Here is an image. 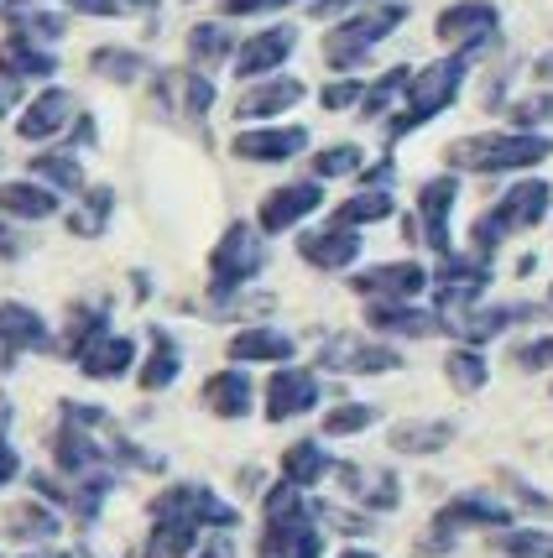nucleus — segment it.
Returning a JSON list of instances; mask_svg holds the SVG:
<instances>
[{
  "mask_svg": "<svg viewBox=\"0 0 553 558\" xmlns=\"http://www.w3.org/2000/svg\"><path fill=\"white\" fill-rule=\"evenodd\" d=\"M73 361L95 381H121L125 371L136 365V344L125 340V335H116V329H99L84 344H73Z\"/></svg>",
  "mask_w": 553,
  "mask_h": 558,
  "instance_id": "obj_13",
  "label": "nucleus"
},
{
  "mask_svg": "<svg viewBox=\"0 0 553 558\" xmlns=\"http://www.w3.org/2000/svg\"><path fill=\"white\" fill-rule=\"evenodd\" d=\"M0 215L11 219H52L58 215V194L48 183L26 178V183H0Z\"/></svg>",
  "mask_w": 553,
  "mask_h": 558,
  "instance_id": "obj_28",
  "label": "nucleus"
},
{
  "mask_svg": "<svg viewBox=\"0 0 553 558\" xmlns=\"http://www.w3.org/2000/svg\"><path fill=\"white\" fill-rule=\"evenodd\" d=\"M313 522H324V527H339V533H350V537L371 533V522H365V517H350V511H339V507H313Z\"/></svg>",
  "mask_w": 553,
  "mask_h": 558,
  "instance_id": "obj_47",
  "label": "nucleus"
},
{
  "mask_svg": "<svg viewBox=\"0 0 553 558\" xmlns=\"http://www.w3.org/2000/svg\"><path fill=\"white\" fill-rule=\"evenodd\" d=\"M199 543V522L189 517H157V533L146 543V558H183Z\"/></svg>",
  "mask_w": 553,
  "mask_h": 558,
  "instance_id": "obj_33",
  "label": "nucleus"
},
{
  "mask_svg": "<svg viewBox=\"0 0 553 558\" xmlns=\"http://www.w3.org/2000/svg\"><path fill=\"white\" fill-rule=\"evenodd\" d=\"M455 198H459V178H429L418 189V219H423V241L433 245V256H455V241H449V215H455Z\"/></svg>",
  "mask_w": 553,
  "mask_h": 558,
  "instance_id": "obj_12",
  "label": "nucleus"
},
{
  "mask_svg": "<svg viewBox=\"0 0 553 558\" xmlns=\"http://www.w3.org/2000/svg\"><path fill=\"white\" fill-rule=\"evenodd\" d=\"M491 288V262L485 256H444L438 271H433V303L444 314V329L455 324L459 314H470L481 303V292Z\"/></svg>",
  "mask_w": 553,
  "mask_h": 558,
  "instance_id": "obj_5",
  "label": "nucleus"
},
{
  "mask_svg": "<svg viewBox=\"0 0 553 558\" xmlns=\"http://www.w3.org/2000/svg\"><path fill=\"white\" fill-rule=\"evenodd\" d=\"M110 215H116V189H89L84 204L69 215V230L73 235H84V241H95L99 230L110 225Z\"/></svg>",
  "mask_w": 553,
  "mask_h": 558,
  "instance_id": "obj_34",
  "label": "nucleus"
},
{
  "mask_svg": "<svg viewBox=\"0 0 553 558\" xmlns=\"http://www.w3.org/2000/svg\"><path fill=\"white\" fill-rule=\"evenodd\" d=\"M496 548H502L506 558H553V537L549 533H506L502 527Z\"/></svg>",
  "mask_w": 553,
  "mask_h": 558,
  "instance_id": "obj_44",
  "label": "nucleus"
},
{
  "mask_svg": "<svg viewBox=\"0 0 553 558\" xmlns=\"http://www.w3.org/2000/svg\"><path fill=\"white\" fill-rule=\"evenodd\" d=\"M199 402L215 417H245L251 413V376L245 371H215L199 391Z\"/></svg>",
  "mask_w": 553,
  "mask_h": 558,
  "instance_id": "obj_27",
  "label": "nucleus"
},
{
  "mask_svg": "<svg viewBox=\"0 0 553 558\" xmlns=\"http://www.w3.org/2000/svg\"><path fill=\"white\" fill-rule=\"evenodd\" d=\"M32 178H48L52 189H69V194L84 189V168H79L73 151H43V157H32Z\"/></svg>",
  "mask_w": 553,
  "mask_h": 558,
  "instance_id": "obj_36",
  "label": "nucleus"
},
{
  "mask_svg": "<svg viewBox=\"0 0 553 558\" xmlns=\"http://www.w3.org/2000/svg\"><path fill=\"white\" fill-rule=\"evenodd\" d=\"M303 95H309V89H303L298 78H266V84H251V89L236 99V116H241V121H266V116L292 110Z\"/></svg>",
  "mask_w": 553,
  "mask_h": 558,
  "instance_id": "obj_23",
  "label": "nucleus"
},
{
  "mask_svg": "<svg viewBox=\"0 0 553 558\" xmlns=\"http://www.w3.org/2000/svg\"><path fill=\"white\" fill-rule=\"evenodd\" d=\"M549 204H553V189L543 183V178H528V183L506 189V194L496 198V204H491L476 225H470V245H476V256H491L506 235L543 225V219H549Z\"/></svg>",
  "mask_w": 553,
  "mask_h": 558,
  "instance_id": "obj_3",
  "label": "nucleus"
},
{
  "mask_svg": "<svg viewBox=\"0 0 553 558\" xmlns=\"http://www.w3.org/2000/svg\"><path fill=\"white\" fill-rule=\"evenodd\" d=\"M356 5H365V0H313L309 11L313 16H345V11H356Z\"/></svg>",
  "mask_w": 553,
  "mask_h": 558,
  "instance_id": "obj_52",
  "label": "nucleus"
},
{
  "mask_svg": "<svg viewBox=\"0 0 553 558\" xmlns=\"http://www.w3.org/2000/svg\"><path fill=\"white\" fill-rule=\"evenodd\" d=\"M73 121V95L69 89H43V95L26 105V116H22V131L26 142H48V136H58L63 125Z\"/></svg>",
  "mask_w": 553,
  "mask_h": 558,
  "instance_id": "obj_24",
  "label": "nucleus"
},
{
  "mask_svg": "<svg viewBox=\"0 0 553 558\" xmlns=\"http://www.w3.org/2000/svg\"><path fill=\"white\" fill-rule=\"evenodd\" d=\"M543 121H553V89L512 105V125H517V131H532V125H543Z\"/></svg>",
  "mask_w": 553,
  "mask_h": 558,
  "instance_id": "obj_45",
  "label": "nucleus"
},
{
  "mask_svg": "<svg viewBox=\"0 0 553 558\" xmlns=\"http://www.w3.org/2000/svg\"><path fill=\"white\" fill-rule=\"evenodd\" d=\"M5 423H11V402L0 397V434H5ZM16 470H22V464H16V449H11V444L0 438V486H5V481H11Z\"/></svg>",
  "mask_w": 553,
  "mask_h": 558,
  "instance_id": "obj_49",
  "label": "nucleus"
},
{
  "mask_svg": "<svg viewBox=\"0 0 553 558\" xmlns=\"http://www.w3.org/2000/svg\"><path fill=\"white\" fill-rule=\"evenodd\" d=\"M32 558H37V554H32ZM43 558H63V554H43Z\"/></svg>",
  "mask_w": 553,
  "mask_h": 558,
  "instance_id": "obj_58",
  "label": "nucleus"
},
{
  "mask_svg": "<svg viewBox=\"0 0 553 558\" xmlns=\"http://www.w3.org/2000/svg\"><path fill=\"white\" fill-rule=\"evenodd\" d=\"M549 303H553V288H549Z\"/></svg>",
  "mask_w": 553,
  "mask_h": 558,
  "instance_id": "obj_59",
  "label": "nucleus"
},
{
  "mask_svg": "<svg viewBox=\"0 0 553 558\" xmlns=\"http://www.w3.org/2000/svg\"><path fill=\"white\" fill-rule=\"evenodd\" d=\"M0 73L5 78H48V73H58V58H52L48 48H37L32 37H22V32H11L5 43H0Z\"/></svg>",
  "mask_w": 553,
  "mask_h": 558,
  "instance_id": "obj_26",
  "label": "nucleus"
},
{
  "mask_svg": "<svg viewBox=\"0 0 553 558\" xmlns=\"http://www.w3.org/2000/svg\"><path fill=\"white\" fill-rule=\"evenodd\" d=\"M517 365H522V371H543V365H553V335L549 340L522 344V350H517Z\"/></svg>",
  "mask_w": 553,
  "mask_h": 558,
  "instance_id": "obj_50",
  "label": "nucleus"
},
{
  "mask_svg": "<svg viewBox=\"0 0 553 558\" xmlns=\"http://www.w3.org/2000/svg\"><path fill=\"white\" fill-rule=\"evenodd\" d=\"M324 475H329V454H324L318 444H309V438H303V444H288V454H282V481L309 490V486H318Z\"/></svg>",
  "mask_w": 553,
  "mask_h": 558,
  "instance_id": "obj_32",
  "label": "nucleus"
},
{
  "mask_svg": "<svg viewBox=\"0 0 553 558\" xmlns=\"http://www.w3.org/2000/svg\"><path fill=\"white\" fill-rule=\"evenodd\" d=\"M470 58L476 52H449V58H438V63H429V69L412 73L408 84V105L386 121V142H402L408 131H418V125H429L438 110H449L459 99V84H465V73H470Z\"/></svg>",
  "mask_w": 553,
  "mask_h": 558,
  "instance_id": "obj_1",
  "label": "nucleus"
},
{
  "mask_svg": "<svg viewBox=\"0 0 553 558\" xmlns=\"http://www.w3.org/2000/svg\"><path fill=\"white\" fill-rule=\"evenodd\" d=\"M292 0H219V11L225 16H256V11H282Z\"/></svg>",
  "mask_w": 553,
  "mask_h": 558,
  "instance_id": "obj_51",
  "label": "nucleus"
},
{
  "mask_svg": "<svg viewBox=\"0 0 553 558\" xmlns=\"http://www.w3.org/2000/svg\"><path fill=\"white\" fill-rule=\"evenodd\" d=\"M178 365H183L178 340H172V335H163V329H152V355H146V365H142V387L146 391L172 387V381H178Z\"/></svg>",
  "mask_w": 553,
  "mask_h": 558,
  "instance_id": "obj_31",
  "label": "nucleus"
},
{
  "mask_svg": "<svg viewBox=\"0 0 553 558\" xmlns=\"http://www.w3.org/2000/svg\"><path fill=\"white\" fill-rule=\"evenodd\" d=\"M309 146V131L303 125H266V131H241L230 151L241 157V162H288Z\"/></svg>",
  "mask_w": 553,
  "mask_h": 558,
  "instance_id": "obj_19",
  "label": "nucleus"
},
{
  "mask_svg": "<svg viewBox=\"0 0 553 558\" xmlns=\"http://www.w3.org/2000/svg\"><path fill=\"white\" fill-rule=\"evenodd\" d=\"M538 78H543V84H553V52H543V58H538Z\"/></svg>",
  "mask_w": 553,
  "mask_h": 558,
  "instance_id": "obj_56",
  "label": "nucleus"
},
{
  "mask_svg": "<svg viewBox=\"0 0 553 558\" xmlns=\"http://www.w3.org/2000/svg\"><path fill=\"white\" fill-rule=\"evenodd\" d=\"M459 527H512V511L496 496H485V490H465V496H455L449 507L433 517V533H438L433 543H444Z\"/></svg>",
  "mask_w": 553,
  "mask_h": 558,
  "instance_id": "obj_14",
  "label": "nucleus"
},
{
  "mask_svg": "<svg viewBox=\"0 0 553 558\" xmlns=\"http://www.w3.org/2000/svg\"><path fill=\"white\" fill-rule=\"evenodd\" d=\"M84 16H136V11H157V0H69Z\"/></svg>",
  "mask_w": 553,
  "mask_h": 558,
  "instance_id": "obj_46",
  "label": "nucleus"
},
{
  "mask_svg": "<svg viewBox=\"0 0 553 558\" xmlns=\"http://www.w3.org/2000/svg\"><path fill=\"white\" fill-rule=\"evenodd\" d=\"M376 417H382V413H376L371 402H345V408H329V413H324V434H329V438L361 434V428H371Z\"/></svg>",
  "mask_w": 553,
  "mask_h": 558,
  "instance_id": "obj_42",
  "label": "nucleus"
},
{
  "mask_svg": "<svg viewBox=\"0 0 553 558\" xmlns=\"http://www.w3.org/2000/svg\"><path fill=\"white\" fill-rule=\"evenodd\" d=\"M408 22V5L402 0H382V5H371L361 16H350V22H339L329 37H324V63L329 69H361L371 48L386 43L397 26Z\"/></svg>",
  "mask_w": 553,
  "mask_h": 558,
  "instance_id": "obj_4",
  "label": "nucleus"
},
{
  "mask_svg": "<svg viewBox=\"0 0 553 558\" xmlns=\"http://www.w3.org/2000/svg\"><path fill=\"white\" fill-rule=\"evenodd\" d=\"M444 376H449V387L455 391H481L485 387V361L476 344H465V350H449V361H444Z\"/></svg>",
  "mask_w": 553,
  "mask_h": 558,
  "instance_id": "obj_40",
  "label": "nucleus"
},
{
  "mask_svg": "<svg viewBox=\"0 0 553 558\" xmlns=\"http://www.w3.org/2000/svg\"><path fill=\"white\" fill-rule=\"evenodd\" d=\"M84 558H95V554H84Z\"/></svg>",
  "mask_w": 553,
  "mask_h": 558,
  "instance_id": "obj_60",
  "label": "nucleus"
},
{
  "mask_svg": "<svg viewBox=\"0 0 553 558\" xmlns=\"http://www.w3.org/2000/svg\"><path fill=\"white\" fill-rule=\"evenodd\" d=\"M429 282L433 277L418 267V262H382V267L350 277V288L361 292V298H371V303H412Z\"/></svg>",
  "mask_w": 553,
  "mask_h": 558,
  "instance_id": "obj_11",
  "label": "nucleus"
},
{
  "mask_svg": "<svg viewBox=\"0 0 553 558\" xmlns=\"http://www.w3.org/2000/svg\"><path fill=\"white\" fill-rule=\"evenodd\" d=\"M292 335H282V329H266V324H256V329H241L236 340H230V361H292Z\"/></svg>",
  "mask_w": 553,
  "mask_h": 558,
  "instance_id": "obj_30",
  "label": "nucleus"
},
{
  "mask_svg": "<svg viewBox=\"0 0 553 558\" xmlns=\"http://www.w3.org/2000/svg\"><path fill=\"white\" fill-rule=\"evenodd\" d=\"M0 256H22V245H16V235L0 225Z\"/></svg>",
  "mask_w": 553,
  "mask_h": 558,
  "instance_id": "obj_55",
  "label": "nucleus"
},
{
  "mask_svg": "<svg viewBox=\"0 0 553 558\" xmlns=\"http://www.w3.org/2000/svg\"><path fill=\"white\" fill-rule=\"evenodd\" d=\"M455 444V423L449 417H423V423H397L392 428V449L397 454H438Z\"/></svg>",
  "mask_w": 553,
  "mask_h": 558,
  "instance_id": "obj_29",
  "label": "nucleus"
},
{
  "mask_svg": "<svg viewBox=\"0 0 553 558\" xmlns=\"http://www.w3.org/2000/svg\"><path fill=\"white\" fill-rule=\"evenodd\" d=\"M11 105H16V78H5V84H0V116H5Z\"/></svg>",
  "mask_w": 553,
  "mask_h": 558,
  "instance_id": "obj_54",
  "label": "nucleus"
},
{
  "mask_svg": "<svg viewBox=\"0 0 553 558\" xmlns=\"http://www.w3.org/2000/svg\"><path fill=\"white\" fill-rule=\"evenodd\" d=\"M262 267H266L262 230H251V225H230V230L219 235V245L209 251V288L225 298V292L245 288Z\"/></svg>",
  "mask_w": 553,
  "mask_h": 558,
  "instance_id": "obj_6",
  "label": "nucleus"
},
{
  "mask_svg": "<svg viewBox=\"0 0 553 558\" xmlns=\"http://www.w3.org/2000/svg\"><path fill=\"white\" fill-rule=\"evenodd\" d=\"M392 194L386 189H365V194H356V198H345L335 209V219L339 225H376V219H392Z\"/></svg>",
  "mask_w": 553,
  "mask_h": 558,
  "instance_id": "obj_37",
  "label": "nucleus"
},
{
  "mask_svg": "<svg viewBox=\"0 0 553 558\" xmlns=\"http://www.w3.org/2000/svg\"><path fill=\"white\" fill-rule=\"evenodd\" d=\"M199 558H236V543H230V533H215L209 543H204V554Z\"/></svg>",
  "mask_w": 553,
  "mask_h": 558,
  "instance_id": "obj_53",
  "label": "nucleus"
},
{
  "mask_svg": "<svg viewBox=\"0 0 553 558\" xmlns=\"http://www.w3.org/2000/svg\"><path fill=\"white\" fill-rule=\"evenodd\" d=\"M89 69L105 73L110 84H136L146 73V58L142 52H131V48H99L95 58H89Z\"/></svg>",
  "mask_w": 553,
  "mask_h": 558,
  "instance_id": "obj_39",
  "label": "nucleus"
},
{
  "mask_svg": "<svg viewBox=\"0 0 553 558\" xmlns=\"http://www.w3.org/2000/svg\"><path fill=\"white\" fill-rule=\"evenodd\" d=\"M0 344H5V365L16 361V350H48V324L26 303H0Z\"/></svg>",
  "mask_w": 553,
  "mask_h": 558,
  "instance_id": "obj_22",
  "label": "nucleus"
},
{
  "mask_svg": "<svg viewBox=\"0 0 553 558\" xmlns=\"http://www.w3.org/2000/svg\"><path fill=\"white\" fill-rule=\"evenodd\" d=\"M298 48V26H266L256 37H245V48L236 52V73L241 78H262V73L282 69Z\"/></svg>",
  "mask_w": 553,
  "mask_h": 558,
  "instance_id": "obj_18",
  "label": "nucleus"
},
{
  "mask_svg": "<svg viewBox=\"0 0 553 558\" xmlns=\"http://www.w3.org/2000/svg\"><path fill=\"white\" fill-rule=\"evenodd\" d=\"M324 204V189L318 183H288V189H272L262 198V230L266 235H282L292 225H303Z\"/></svg>",
  "mask_w": 553,
  "mask_h": 558,
  "instance_id": "obj_17",
  "label": "nucleus"
},
{
  "mask_svg": "<svg viewBox=\"0 0 553 558\" xmlns=\"http://www.w3.org/2000/svg\"><path fill=\"white\" fill-rule=\"evenodd\" d=\"M365 324L376 335H402V340H423V335H438L444 329V314L438 308H412V303H371L365 308Z\"/></svg>",
  "mask_w": 553,
  "mask_h": 558,
  "instance_id": "obj_20",
  "label": "nucleus"
},
{
  "mask_svg": "<svg viewBox=\"0 0 553 558\" xmlns=\"http://www.w3.org/2000/svg\"><path fill=\"white\" fill-rule=\"evenodd\" d=\"M5 533L22 537V543H48L58 533V517L48 507H37V501H22V507L5 511Z\"/></svg>",
  "mask_w": 553,
  "mask_h": 558,
  "instance_id": "obj_35",
  "label": "nucleus"
},
{
  "mask_svg": "<svg viewBox=\"0 0 553 558\" xmlns=\"http://www.w3.org/2000/svg\"><path fill=\"white\" fill-rule=\"evenodd\" d=\"M408 84H412V69H386L371 89H365L361 99V110H365V121H376V116H386V105L397 95H408Z\"/></svg>",
  "mask_w": 553,
  "mask_h": 558,
  "instance_id": "obj_41",
  "label": "nucleus"
},
{
  "mask_svg": "<svg viewBox=\"0 0 553 558\" xmlns=\"http://www.w3.org/2000/svg\"><path fill=\"white\" fill-rule=\"evenodd\" d=\"M433 32H438V43H449L455 52H485L496 43V32H502V11L491 0H455V5L438 11Z\"/></svg>",
  "mask_w": 553,
  "mask_h": 558,
  "instance_id": "obj_7",
  "label": "nucleus"
},
{
  "mask_svg": "<svg viewBox=\"0 0 553 558\" xmlns=\"http://www.w3.org/2000/svg\"><path fill=\"white\" fill-rule=\"evenodd\" d=\"M298 256L318 271H345L356 256H361V235H356V225H339L329 219L324 230H309L303 241H298Z\"/></svg>",
  "mask_w": 553,
  "mask_h": 558,
  "instance_id": "obj_15",
  "label": "nucleus"
},
{
  "mask_svg": "<svg viewBox=\"0 0 553 558\" xmlns=\"http://www.w3.org/2000/svg\"><path fill=\"white\" fill-rule=\"evenodd\" d=\"M339 486L350 490L361 507H371V511H392L397 501H402V486H397V475L392 470H365V464H339Z\"/></svg>",
  "mask_w": 553,
  "mask_h": 558,
  "instance_id": "obj_21",
  "label": "nucleus"
},
{
  "mask_svg": "<svg viewBox=\"0 0 553 558\" xmlns=\"http://www.w3.org/2000/svg\"><path fill=\"white\" fill-rule=\"evenodd\" d=\"M189 58L199 63V69H215V63H225L230 58V32L219 22H204L189 32Z\"/></svg>",
  "mask_w": 553,
  "mask_h": 558,
  "instance_id": "obj_38",
  "label": "nucleus"
},
{
  "mask_svg": "<svg viewBox=\"0 0 553 558\" xmlns=\"http://www.w3.org/2000/svg\"><path fill=\"white\" fill-rule=\"evenodd\" d=\"M318 408V381L313 371H298V365H282L272 381H266V417L272 423H288V417Z\"/></svg>",
  "mask_w": 553,
  "mask_h": 558,
  "instance_id": "obj_16",
  "label": "nucleus"
},
{
  "mask_svg": "<svg viewBox=\"0 0 553 558\" xmlns=\"http://www.w3.org/2000/svg\"><path fill=\"white\" fill-rule=\"evenodd\" d=\"M152 517H189V522H199V527H236V522H241V511L230 507V501H219L209 486L163 490V496L152 501Z\"/></svg>",
  "mask_w": 553,
  "mask_h": 558,
  "instance_id": "obj_10",
  "label": "nucleus"
},
{
  "mask_svg": "<svg viewBox=\"0 0 553 558\" xmlns=\"http://www.w3.org/2000/svg\"><path fill=\"white\" fill-rule=\"evenodd\" d=\"M339 558H376V554H361V548H350V554H339Z\"/></svg>",
  "mask_w": 553,
  "mask_h": 558,
  "instance_id": "obj_57",
  "label": "nucleus"
},
{
  "mask_svg": "<svg viewBox=\"0 0 553 558\" xmlns=\"http://www.w3.org/2000/svg\"><path fill=\"white\" fill-rule=\"evenodd\" d=\"M318 99H324V110H345V105H361L365 99V84L361 78H339V84H329Z\"/></svg>",
  "mask_w": 553,
  "mask_h": 558,
  "instance_id": "obj_48",
  "label": "nucleus"
},
{
  "mask_svg": "<svg viewBox=\"0 0 553 558\" xmlns=\"http://www.w3.org/2000/svg\"><path fill=\"white\" fill-rule=\"evenodd\" d=\"M365 151L356 142H339V146H324L313 157V178H345V172H361Z\"/></svg>",
  "mask_w": 553,
  "mask_h": 558,
  "instance_id": "obj_43",
  "label": "nucleus"
},
{
  "mask_svg": "<svg viewBox=\"0 0 553 558\" xmlns=\"http://www.w3.org/2000/svg\"><path fill=\"white\" fill-rule=\"evenodd\" d=\"M318 365L324 371H339V376H382V371H397L402 355L392 344L361 340V335H329L324 350H318Z\"/></svg>",
  "mask_w": 553,
  "mask_h": 558,
  "instance_id": "obj_8",
  "label": "nucleus"
},
{
  "mask_svg": "<svg viewBox=\"0 0 553 558\" xmlns=\"http://www.w3.org/2000/svg\"><path fill=\"white\" fill-rule=\"evenodd\" d=\"M324 537L313 533V517L298 522H266L262 533V558H318Z\"/></svg>",
  "mask_w": 553,
  "mask_h": 558,
  "instance_id": "obj_25",
  "label": "nucleus"
},
{
  "mask_svg": "<svg viewBox=\"0 0 553 558\" xmlns=\"http://www.w3.org/2000/svg\"><path fill=\"white\" fill-rule=\"evenodd\" d=\"M553 157V142L538 131H481L449 146V162L465 172H522Z\"/></svg>",
  "mask_w": 553,
  "mask_h": 558,
  "instance_id": "obj_2",
  "label": "nucleus"
},
{
  "mask_svg": "<svg viewBox=\"0 0 553 558\" xmlns=\"http://www.w3.org/2000/svg\"><path fill=\"white\" fill-rule=\"evenodd\" d=\"M157 105L168 110L172 121L199 125L209 116V105H215V84L193 69H163L157 73Z\"/></svg>",
  "mask_w": 553,
  "mask_h": 558,
  "instance_id": "obj_9",
  "label": "nucleus"
}]
</instances>
